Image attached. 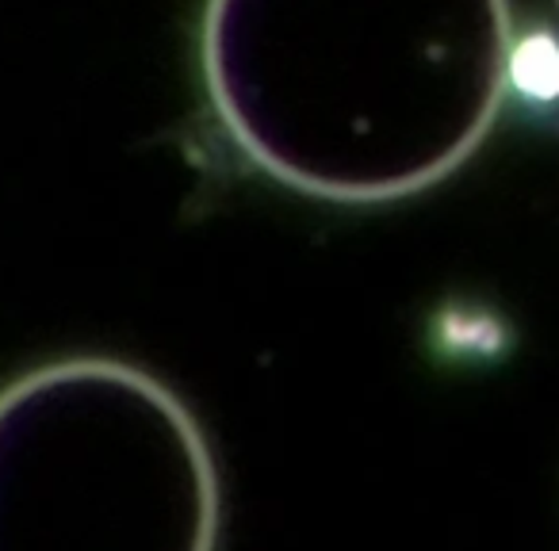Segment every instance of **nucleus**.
<instances>
[{"label": "nucleus", "instance_id": "2", "mask_svg": "<svg viewBox=\"0 0 559 551\" xmlns=\"http://www.w3.org/2000/svg\"><path fill=\"white\" fill-rule=\"evenodd\" d=\"M218 471L165 383L119 360L0 391V551H215Z\"/></svg>", "mask_w": 559, "mask_h": 551}, {"label": "nucleus", "instance_id": "1", "mask_svg": "<svg viewBox=\"0 0 559 551\" xmlns=\"http://www.w3.org/2000/svg\"><path fill=\"white\" fill-rule=\"evenodd\" d=\"M207 100L304 195L388 203L460 169L510 93V0H207Z\"/></svg>", "mask_w": 559, "mask_h": 551}]
</instances>
